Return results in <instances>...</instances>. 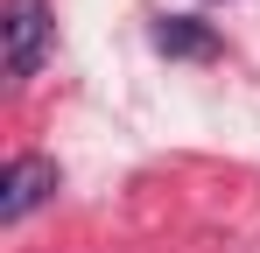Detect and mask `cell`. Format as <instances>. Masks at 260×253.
<instances>
[{"label":"cell","mask_w":260,"mask_h":253,"mask_svg":"<svg viewBox=\"0 0 260 253\" xmlns=\"http://www.w3.org/2000/svg\"><path fill=\"white\" fill-rule=\"evenodd\" d=\"M155 49L162 56H218V36L190 14H169V21H155Z\"/></svg>","instance_id":"3"},{"label":"cell","mask_w":260,"mask_h":253,"mask_svg":"<svg viewBox=\"0 0 260 253\" xmlns=\"http://www.w3.org/2000/svg\"><path fill=\"white\" fill-rule=\"evenodd\" d=\"M49 42H56V14H49V0H7V7H0V64H7L14 84L43 71Z\"/></svg>","instance_id":"1"},{"label":"cell","mask_w":260,"mask_h":253,"mask_svg":"<svg viewBox=\"0 0 260 253\" xmlns=\"http://www.w3.org/2000/svg\"><path fill=\"white\" fill-rule=\"evenodd\" d=\"M56 183H63V176H56L49 155H14L7 176H0V225H21L36 204H49V197H56Z\"/></svg>","instance_id":"2"}]
</instances>
